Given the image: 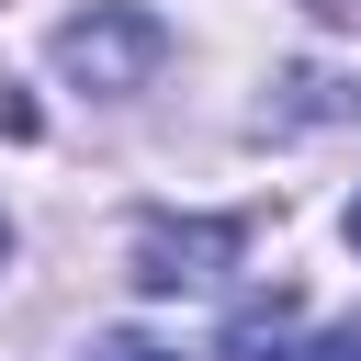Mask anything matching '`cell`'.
<instances>
[{"mask_svg": "<svg viewBox=\"0 0 361 361\" xmlns=\"http://www.w3.org/2000/svg\"><path fill=\"white\" fill-rule=\"evenodd\" d=\"M90 361H180V350H158V338H102Z\"/></svg>", "mask_w": 361, "mask_h": 361, "instance_id": "3", "label": "cell"}, {"mask_svg": "<svg viewBox=\"0 0 361 361\" xmlns=\"http://www.w3.org/2000/svg\"><path fill=\"white\" fill-rule=\"evenodd\" d=\"M293 361H361V350H350V338H338V350H293Z\"/></svg>", "mask_w": 361, "mask_h": 361, "instance_id": "4", "label": "cell"}, {"mask_svg": "<svg viewBox=\"0 0 361 361\" xmlns=\"http://www.w3.org/2000/svg\"><path fill=\"white\" fill-rule=\"evenodd\" d=\"M0 248H11V226H0Z\"/></svg>", "mask_w": 361, "mask_h": 361, "instance_id": "6", "label": "cell"}, {"mask_svg": "<svg viewBox=\"0 0 361 361\" xmlns=\"http://www.w3.org/2000/svg\"><path fill=\"white\" fill-rule=\"evenodd\" d=\"M350 248H361V203H350Z\"/></svg>", "mask_w": 361, "mask_h": 361, "instance_id": "5", "label": "cell"}, {"mask_svg": "<svg viewBox=\"0 0 361 361\" xmlns=\"http://www.w3.org/2000/svg\"><path fill=\"white\" fill-rule=\"evenodd\" d=\"M158 56H169L158 11H124V0H102V11H79V23L56 34V68H68L79 90H147Z\"/></svg>", "mask_w": 361, "mask_h": 361, "instance_id": "1", "label": "cell"}, {"mask_svg": "<svg viewBox=\"0 0 361 361\" xmlns=\"http://www.w3.org/2000/svg\"><path fill=\"white\" fill-rule=\"evenodd\" d=\"M237 248H248L237 214H147V226H135V282H147V293H192V282H214Z\"/></svg>", "mask_w": 361, "mask_h": 361, "instance_id": "2", "label": "cell"}]
</instances>
